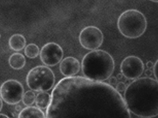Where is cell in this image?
<instances>
[{
	"instance_id": "cell-21",
	"label": "cell",
	"mask_w": 158,
	"mask_h": 118,
	"mask_svg": "<svg viewBox=\"0 0 158 118\" xmlns=\"http://www.w3.org/2000/svg\"><path fill=\"white\" fill-rule=\"evenodd\" d=\"M154 64L151 61H149L146 63V67L149 69H152L154 67Z\"/></svg>"
},
{
	"instance_id": "cell-10",
	"label": "cell",
	"mask_w": 158,
	"mask_h": 118,
	"mask_svg": "<svg viewBox=\"0 0 158 118\" xmlns=\"http://www.w3.org/2000/svg\"><path fill=\"white\" fill-rule=\"evenodd\" d=\"M80 68V63L74 57H67L62 60L59 65L61 74L67 77L74 76L78 74Z\"/></svg>"
},
{
	"instance_id": "cell-17",
	"label": "cell",
	"mask_w": 158,
	"mask_h": 118,
	"mask_svg": "<svg viewBox=\"0 0 158 118\" xmlns=\"http://www.w3.org/2000/svg\"><path fill=\"white\" fill-rule=\"evenodd\" d=\"M126 88H127V86H126V84L123 82H120L116 85V90L118 92H123V91H125Z\"/></svg>"
},
{
	"instance_id": "cell-19",
	"label": "cell",
	"mask_w": 158,
	"mask_h": 118,
	"mask_svg": "<svg viewBox=\"0 0 158 118\" xmlns=\"http://www.w3.org/2000/svg\"><path fill=\"white\" fill-rule=\"evenodd\" d=\"M109 79V84L111 86H114L117 84L118 79L116 77H110Z\"/></svg>"
},
{
	"instance_id": "cell-8",
	"label": "cell",
	"mask_w": 158,
	"mask_h": 118,
	"mask_svg": "<svg viewBox=\"0 0 158 118\" xmlns=\"http://www.w3.org/2000/svg\"><path fill=\"white\" fill-rule=\"evenodd\" d=\"M123 76L130 80L139 78L144 70V64L138 57L130 56L123 60L120 66Z\"/></svg>"
},
{
	"instance_id": "cell-13",
	"label": "cell",
	"mask_w": 158,
	"mask_h": 118,
	"mask_svg": "<svg viewBox=\"0 0 158 118\" xmlns=\"http://www.w3.org/2000/svg\"><path fill=\"white\" fill-rule=\"evenodd\" d=\"M10 66L15 70H20L25 66L26 59L21 53H14L10 56L9 59Z\"/></svg>"
},
{
	"instance_id": "cell-16",
	"label": "cell",
	"mask_w": 158,
	"mask_h": 118,
	"mask_svg": "<svg viewBox=\"0 0 158 118\" xmlns=\"http://www.w3.org/2000/svg\"><path fill=\"white\" fill-rule=\"evenodd\" d=\"M36 95L32 91H28L24 94L22 102L26 106H31L36 101Z\"/></svg>"
},
{
	"instance_id": "cell-3",
	"label": "cell",
	"mask_w": 158,
	"mask_h": 118,
	"mask_svg": "<svg viewBox=\"0 0 158 118\" xmlns=\"http://www.w3.org/2000/svg\"><path fill=\"white\" fill-rule=\"evenodd\" d=\"M81 67L84 77L103 82L112 75L115 69V62L108 52L95 49L84 56Z\"/></svg>"
},
{
	"instance_id": "cell-15",
	"label": "cell",
	"mask_w": 158,
	"mask_h": 118,
	"mask_svg": "<svg viewBox=\"0 0 158 118\" xmlns=\"http://www.w3.org/2000/svg\"><path fill=\"white\" fill-rule=\"evenodd\" d=\"M24 53L28 58H36L39 54V48L35 44H30L25 48Z\"/></svg>"
},
{
	"instance_id": "cell-11",
	"label": "cell",
	"mask_w": 158,
	"mask_h": 118,
	"mask_svg": "<svg viewBox=\"0 0 158 118\" xmlns=\"http://www.w3.org/2000/svg\"><path fill=\"white\" fill-rule=\"evenodd\" d=\"M41 109L35 106H28L23 109L19 115V118H46Z\"/></svg>"
},
{
	"instance_id": "cell-24",
	"label": "cell",
	"mask_w": 158,
	"mask_h": 118,
	"mask_svg": "<svg viewBox=\"0 0 158 118\" xmlns=\"http://www.w3.org/2000/svg\"><path fill=\"white\" fill-rule=\"evenodd\" d=\"M0 118H9V117L7 116H6V115L2 114H0Z\"/></svg>"
},
{
	"instance_id": "cell-23",
	"label": "cell",
	"mask_w": 158,
	"mask_h": 118,
	"mask_svg": "<svg viewBox=\"0 0 158 118\" xmlns=\"http://www.w3.org/2000/svg\"><path fill=\"white\" fill-rule=\"evenodd\" d=\"M21 108H22V107H21V105H20L17 104L15 106V110L17 111H21Z\"/></svg>"
},
{
	"instance_id": "cell-14",
	"label": "cell",
	"mask_w": 158,
	"mask_h": 118,
	"mask_svg": "<svg viewBox=\"0 0 158 118\" xmlns=\"http://www.w3.org/2000/svg\"><path fill=\"white\" fill-rule=\"evenodd\" d=\"M51 95L46 91L40 92L36 98V105L41 109L48 108L51 103Z\"/></svg>"
},
{
	"instance_id": "cell-20",
	"label": "cell",
	"mask_w": 158,
	"mask_h": 118,
	"mask_svg": "<svg viewBox=\"0 0 158 118\" xmlns=\"http://www.w3.org/2000/svg\"><path fill=\"white\" fill-rule=\"evenodd\" d=\"M153 71H152V69H148L145 71L144 74L146 76L149 77L151 76L153 74Z\"/></svg>"
},
{
	"instance_id": "cell-26",
	"label": "cell",
	"mask_w": 158,
	"mask_h": 118,
	"mask_svg": "<svg viewBox=\"0 0 158 118\" xmlns=\"http://www.w3.org/2000/svg\"><path fill=\"white\" fill-rule=\"evenodd\" d=\"M150 1L153 2H158V0H150Z\"/></svg>"
},
{
	"instance_id": "cell-18",
	"label": "cell",
	"mask_w": 158,
	"mask_h": 118,
	"mask_svg": "<svg viewBox=\"0 0 158 118\" xmlns=\"http://www.w3.org/2000/svg\"><path fill=\"white\" fill-rule=\"evenodd\" d=\"M153 71L156 80H157L158 81V59L154 64Z\"/></svg>"
},
{
	"instance_id": "cell-7",
	"label": "cell",
	"mask_w": 158,
	"mask_h": 118,
	"mask_svg": "<svg viewBox=\"0 0 158 118\" xmlns=\"http://www.w3.org/2000/svg\"><path fill=\"white\" fill-rule=\"evenodd\" d=\"M79 42L85 49L94 51L102 44L104 36L102 32L95 26H89L84 28L79 35Z\"/></svg>"
},
{
	"instance_id": "cell-1",
	"label": "cell",
	"mask_w": 158,
	"mask_h": 118,
	"mask_svg": "<svg viewBox=\"0 0 158 118\" xmlns=\"http://www.w3.org/2000/svg\"><path fill=\"white\" fill-rule=\"evenodd\" d=\"M46 118H128L123 97L112 86L85 77L64 78L54 87Z\"/></svg>"
},
{
	"instance_id": "cell-4",
	"label": "cell",
	"mask_w": 158,
	"mask_h": 118,
	"mask_svg": "<svg viewBox=\"0 0 158 118\" xmlns=\"http://www.w3.org/2000/svg\"><path fill=\"white\" fill-rule=\"evenodd\" d=\"M117 26L120 33L126 38H138L146 30L147 19L144 15L138 10H127L118 17Z\"/></svg>"
},
{
	"instance_id": "cell-9",
	"label": "cell",
	"mask_w": 158,
	"mask_h": 118,
	"mask_svg": "<svg viewBox=\"0 0 158 118\" xmlns=\"http://www.w3.org/2000/svg\"><path fill=\"white\" fill-rule=\"evenodd\" d=\"M61 47L56 43H48L42 47L40 56L41 61L47 66H54L60 62L63 57Z\"/></svg>"
},
{
	"instance_id": "cell-12",
	"label": "cell",
	"mask_w": 158,
	"mask_h": 118,
	"mask_svg": "<svg viewBox=\"0 0 158 118\" xmlns=\"http://www.w3.org/2000/svg\"><path fill=\"white\" fill-rule=\"evenodd\" d=\"M26 41L22 35L16 34L11 36L9 39V44L10 48L15 52H19L24 48Z\"/></svg>"
},
{
	"instance_id": "cell-6",
	"label": "cell",
	"mask_w": 158,
	"mask_h": 118,
	"mask_svg": "<svg viewBox=\"0 0 158 118\" xmlns=\"http://www.w3.org/2000/svg\"><path fill=\"white\" fill-rule=\"evenodd\" d=\"M24 89L22 84L14 79H10L2 85L0 89L1 99L10 105H16L22 100Z\"/></svg>"
},
{
	"instance_id": "cell-25",
	"label": "cell",
	"mask_w": 158,
	"mask_h": 118,
	"mask_svg": "<svg viewBox=\"0 0 158 118\" xmlns=\"http://www.w3.org/2000/svg\"><path fill=\"white\" fill-rule=\"evenodd\" d=\"M2 99H1V110L2 109Z\"/></svg>"
},
{
	"instance_id": "cell-22",
	"label": "cell",
	"mask_w": 158,
	"mask_h": 118,
	"mask_svg": "<svg viewBox=\"0 0 158 118\" xmlns=\"http://www.w3.org/2000/svg\"><path fill=\"white\" fill-rule=\"evenodd\" d=\"M123 77V75L122 73H118V74L116 77L117 78L118 80H121L122 79Z\"/></svg>"
},
{
	"instance_id": "cell-2",
	"label": "cell",
	"mask_w": 158,
	"mask_h": 118,
	"mask_svg": "<svg viewBox=\"0 0 158 118\" xmlns=\"http://www.w3.org/2000/svg\"><path fill=\"white\" fill-rule=\"evenodd\" d=\"M123 99L128 110L140 118L158 116V81L149 77L135 79L127 86Z\"/></svg>"
},
{
	"instance_id": "cell-5",
	"label": "cell",
	"mask_w": 158,
	"mask_h": 118,
	"mask_svg": "<svg viewBox=\"0 0 158 118\" xmlns=\"http://www.w3.org/2000/svg\"><path fill=\"white\" fill-rule=\"evenodd\" d=\"M56 77L53 71L46 66H37L30 70L26 77L27 85L33 91H47L53 87Z\"/></svg>"
}]
</instances>
